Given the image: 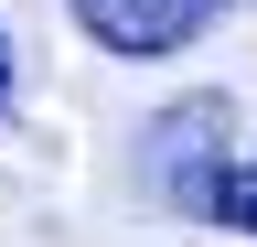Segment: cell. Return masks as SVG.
<instances>
[{"instance_id": "obj_2", "label": "cell", "mask_w": 257, "mask_h": 247, "mask_svg": "<svg viewBox=\"0 0 257 247\" xmlns=\"http://www.w3.org/2000/svg\"><path fill=\"white\" fill-rule=\"evenodd\" d=\"M64 11H75V33H86V43L140 54V65H150V54H182V43L225 11V0H64Z\"/></svg>"}, {"instance_id": "obj_3", "label": "cell", "mask_w": 257, "mask_h": 247, "mask_svg": "<svg viewBox=\"0 0 257 247\" xmlns=\"http://www.w3.org/2000/svg\"><path fill=\"white\" fill-rule=\"evenodd\" d=\"M214 226H246V236H257V161H236V172H225V194H214Z\"/></svg>"}, {"instance_id": "obj_4", "label": "cell", "mask_w": 257, "mask_h": 247, "mask_svg": "<svg viewBox=\"0 0 257 247\" xmlns=\"http://www.w3.org/2000/svg\"><path fill=\"white\" fill-rule=\"evenodd\" d=\"M0 108H11V33H0Z\"/></svg>"}, {"instance_id": "obj_1", "label": "cell", "mask_w": 257, "mask_h": 247, "mask_svg": "<svg viewBox=\"0 0 257 247\" xmlns=\"http://www.w3.org/2000/svg\"><path fill=\"white\" fill-rule=\"evenodd\" d=\"M225 129H236V108L225 97H182V108H161V129H150V194L172 204V215H214L225 194Z\"/></svg>"}]
</instances>
